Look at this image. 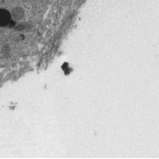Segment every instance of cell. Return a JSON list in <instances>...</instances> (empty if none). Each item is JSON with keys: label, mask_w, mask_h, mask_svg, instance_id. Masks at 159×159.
Returning <instances> with one entry per match:
<instances>
[{"label": "cell", "mask_w": 159, "mask_h": 159, "mask_svg": "<svg viewBox=\"0 0 159 159\" xmlns=\"http://www.w3.org/2000/svg\"><path fill=\"white\" fill-rule=\"evenodd\" d=\"M10 21V14L6 10H0V26H6Z\"/></svg>", "instance_id": "obj_1"}]
</instances>
